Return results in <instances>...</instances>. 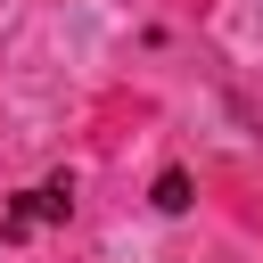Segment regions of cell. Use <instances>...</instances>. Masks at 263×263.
Instances as JSON below:
<instances>
[{
    "label": "cell",
    "mask_w": 263,
    "mask_h": 263,
    "mask_svg": "<svg viewBox=\"0 0 263 263\" xmlns=\"http://www.w3.org/2000/svg\"><path fill=\"white\" fill-rule=\"evenodd\" d=\"M66 214H74V189H66V181H41V189H25V197L8 205V238L41 230V222H66Z\"/></svg>",
    "instance_id": "cell-1"
},
{
    "label": "cell",
    "mask_w": 263,
    "mask_h": 263,
    "mask_svg": "<svg viewBox=\"0 0 263 263\" xmlns=\"http://www.w3.org/2000/svg\"><path fill=\"white\" fill-rule=\"evenodd\" d=\"M156 214H189V173H156Z\"/></svg>",
    "instance_id": "cell-2"
}]
</instances>
